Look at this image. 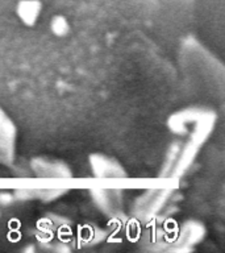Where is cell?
I'll return each mask as SVG.
<instances>
[{"instance_id":"cell-1","label":"cell","mask_w":225,"mask_h":253,"mask_svg":"<svg viewBox=\"0 0 225 253\" xmlns=\"http://www.w3.org/2000/svg\"><path fill=\"white\" fill-rule=\"evenodd\" d=\"M41 3L38 0H21L17 4L16 13L25 25L32 27L37 23L39 15H41Z\"/></svg>"},{"instance_id":"cell-4","label":"cell","mask_w":225,"mask_h":253,"mask_svg":"<svg viewBox=\"0 0 225 253\" xmlns=\"http://www.w3.org/2000/svg\"><path fill=\"white\" fill-rule=\"evenodd\" d=\"M15 202V195L9 193H0V206H9Z\"/></svg>"},{"instance_id":"cell-2","label":"cell","mask_w":225,"mask_h":253,"mask_svg":"<svg viewBox=\"0 0 225 253\" xmlns=\"http://www.w3.org/2000/svg\"><path fill=\"white\" fill-rule=\"evenodd\" d=\"M92 162V168L96 175L99 177H113V175H120V166L113 162L112 160L103 156H95L91 160Z\"/></svg>"},{"instance_id":"cell-5","label":"cell","mask_w":225,"mask_h":253,"mask_svg":"<svg viewBox=\"0 0 225 253\" xmlns=\"http://www.w3.org/2000/svg\"><path fill=\"white\" fill-rule=\"evenodd\" d=\"M59 194L62 193L58 191V190H47V191H45V193L41 195V198H42L43 201H50V199H54V198L58 197Z\"/></svg>"},{"instance_id":"cell-7","label":"cell","mask_w":225,"mask_h":253,"mask_svg":"<svg viewBox=\"0 0 225 253\" xmlns=\"http://www.w3.org/2000/svg\"><path fill=\"white\" fill-rule=\"evenodd\" d=\"M28 251H35V247H29V248H24V252H28Z\"/></svg>"},{"instance_id":"cell-6","label":"cell","mask_w":225,"mask_h":253,"mask_svg":"<svg viewBox=\"0 0 225 253\" xmlns=\"http://www.w3.org/2000/svg\"><path fill=\"white\" fill-rule=\"evenodd\" d=\"M36 195V193H32L31 190H21V191H17L15 195V198H19V199H31Z\"/></svg>"},{"instance_id":"cell-3","label":"cell","mask_w":225,"mask_h":253,"mask_svg":"<svg viewBox=\"0 0 225 253\" xmlns=\"http://www.w3.org/2000/svg\"><path fill=\"white\" fill-rule=\"evenodd\" d=\"M50 29L53 32V35L57 36V37H65L70 32V25H69L67 20L63 16H54L51 19Z\"/></svg>"}]
</instances>
